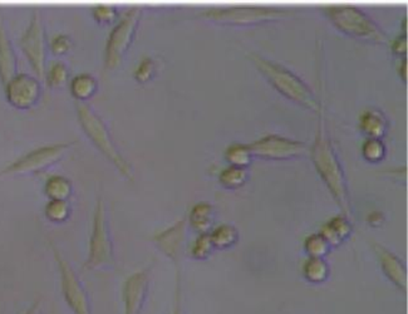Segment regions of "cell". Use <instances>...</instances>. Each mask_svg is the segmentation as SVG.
Here are the masks:
<instances>
[{"instance_id":"obj_35","label":"cell","mask_w":408,"mask_h":314,"mask_svg":"<svg viewBox=\"0 0 408 314\" xmlns=\"http://www.w3.org/2000/svg\"><path fill=\"white\" fill-rule=\"evenodd\" d=\"M382 221H383L382 213H377V211H375V213H370V215H368V223H370V225H381Z\"/></svg>"},{"instance_id":"obj_1","label":"cell","mask_w":408,"mask_h":314,"mask_svg":"<svg viewBox=\"0 0 408 314\" xmlns=\"http://www.w3.org/2000/svg\"><path fill=\"white\" fill-rule=\"evenodd\" d=\"M312 159L327 188L346 215L351 214L347 181L342 165L333 149L331 140L320 131L312 147Z\"/></svg>"},{"instance_id":"obj_33","label":"cell","mask_w":408,"mask_h":314,"mask_svg":"<svg viewBox=\"0 0 408 314\" xmlns=\"http://www.w3.org/2000/svg\"><path fill=\"white\" fill-rule=\"evenodd\" d=\"M117 11L115 6H98L94 8V17L100 23H110L116 18Z\"/></svg>"},{"instance_id":"obj_11","label":"cell","mask_w":408,"mask_h":314,"mask_svg":"<svg viewBox=\"0 0 408 314\" xmlns=\"http://www.w3.org/2000/svg\"><path fill=\"white\" fill-rule=\"evenodd\" d=\"M249 149L253 156L268 160H289L300 157L308 152V146L304 142L294 141L292 138H281L279 135H268L260 138Z\"/></svg>"},{"instance_id":"obj_32","label":"cell","mask_w":408,"mask_h":314,"mask_svg":"<svg viewBox=\"0 0 408 314\" xmlns=\"http://www.w3.org/2000/svg\"><path fill=\"white\" fill-rule=\"evenodd\" d=\"M72 47V40L67 34H57L50 42V50L55 55H64Z\"/></svg>"},{"instance_id":"obj_26","label":"cell","mask_w":408,"mask_h":314,"mask_svg":"<svg viewBox=\"0 0 408 314\" xmlns=\"http://www.w3.org/2000/svg\"><path fill=\"white\" fill-rule=\"evenodd\" d=\"M225 157L230 165L246 169V166L251 162L253 155L249 145L232 144L225 151Z\"/></svg>"},{"instance_id":"obj_18","label":"cell","mask_w":408,"mask_h":314,"mask_svg":"<svg viewBox=\"0 0 408 314\" xmlns=\"http://www.w3.org/2000/svg\"><path fill=\"white\" fill-rule=\"evenodd\" d=\"M361 128L370 138H380L381 140L387 133L388 121L381 111L370 108L364 111L361 116Z\"/></svg>"},{"instance_id":"obj_14","label":"cell","mask_w":408,"mask_h":314,"mask_svg":"<svg viewBox=\"0 0 408 314\" xmlns=\"http://www.w3.org/2000/svg\"><path fill=\"white\" fill-rule=\"evenodd\" d=\"M154 242L156 247L167 258H170L175 265H180L186 242V221L183 219L178 220L164 232H159L154 237Z\"/></svg>"},{"instance_id":"obj_22","label":"cell","mask_w":408,"mask_h":314,"mask_svg":"<svg viewBox=\"0 0 408 314\" xmlns=\"http://www.w3.org/2000/svg\"><path fill=\"white\" fill-rule=\"evenodd\" d=\"M215 249H227L235 245L239 239L237 228L232 224H221L209 232Z\"/></svg>"},{"instance_id":"obj_29","label":"cell","mask_w":408,"mask_h":314,"mask_svg":"<svg viewBox=\"0 0 408 314\" xmlns=\"http://www.w3.org/2000/svg\"><path fill=\"white\" fill-rule=\"evenodd\" d=\"M362 154L370 162H380L386 156V146L380 138H368L362 147Z\"/></svg>"},{"instance_id":"obj_19","label":"cell","mask_w":408,"mask_h":314,"mask_svg":"<svg viewBox=\"0 0 408 314\" xmlns=\"http://www.w3.org/2000/svg\"><path fill=\"white\" fill-rule=\"evenodd\" d=\"M352 232V226L346 216H334L323 226L320 234L329 242V245H339L344 242Z\"/></svg>"},{"instance_id":"obj_13","label":"cell","mask_w":408,"mask_h":314,"mask_svg":"<svg viewBox=\"0 0 408 314\" xmlns=\"http://www.w3.org/2000/svg\"><path fill=\"white\" fill-rule=\"evenodd\" d=\"M149 288V270H140L128 276L122 287L125 314H141Z\"/></svg>"},{"instance_id":"obj_38","label":"cell","mask_w":408,"mask_h":314,"mask_svg":"<svg viewBox=\"0 0 408 314\" xmlns=\"http://www.w3.org/2000/svg\"><path fill=\"white\" fill-rule=\"evenodd\" d=\"M400 74H401V77L403 78V81L406 82V81H407V61H406V60H403V61L401 62Z\"/></svg>"},{"instance_id":"obj_34","label":"cell","mask_w":408,"mask_h":314,"mask_svg":"<svg viewBox=\"0 0 408 314\" xmlns=\"http://www.w3.org/2000/svg\"><path fill=\"white\" fill-rule=\"evenodd\" d=\"M392 50L396 55H406L407 53V38L406 34H401L398 38L395 39L392 43Z\"/></svg>"},{"instance_id":"obj_7","label":"cell","mask_w":408,"mask_h":314,"mask_svg":"<svg viewBox=\"0 0 408 314\" xmlns=\"http://www.w3.org/2000/svg\"><path fill=\"white\" fill-rule=\"evenodd\" d=\"M50 248L60 270L62 297L64 299L67 307L73 314H94L89 292L86 291L76 270L73 269L71 263L62 255L55 242H50Z\"/></svg>"},{"instance_id":"obj_36","label":"cell","mask_w":408,"mask_h":314,"mask_svg":"<svg viewBox=\"0 0 408 314\" xmlns=\"http://www.w3.org/2000/svg\"><path fill=\"white\" fill-rule=\"evenodd\" d=\"M172 314H182L181 309V289H180V279L177 281L176 303Z\"/></svg>"},{"instance_id":"obj_21","label":"cell","mask_w":408,"mask_h":314,"mask_svg":"<svg viewBox=\"0 0 408 314\" xmlns=\"http://www.w3.org/2000/svg\"><path fill=\"white\" fill-rule=\"evenodd\" d=\"M98 81L89 73H81L73 78L72 82L69 84V89L73 97L77 99L78 102H83L86 99H89L97 91Z\"/></svg>"},{"instance_id":"obj_2","label":"cell","mask_w":408,"mask_h":314,"mask_svg":"<svg viewBox=\"0 0 408 314\" xmlns=\"http://www.w3.org/2000/svg\"><path fill=\"white\" fill-rule=\"evenodd\" d=\"M250 58L254 62L255 66L258 67L261 74L283 96L309 110H319V103L315 99L313 91L309 89L302 78L294 74L285 67L280 66L276 62L269 61L261 55H251Z\"/></svg>"},{"instance_id":"obj_3","label":"cell","mask_w":408,"mask_h":314,"mask_svg":"<svg viewBox=\"0 0 408 314\" xmlns=\"http://www.w3.org/2000/svg\"><path fill=\"white\" fill-rule=\"evenodd\" d=\"M77 113L83 131L94 142V146L116 166L123 176L132 181V167L120 152L113 138L110 136L108 127L106 126L105 121L101 118L100 115L91 106L86 105L83 102H78Z\"/></svg>"},{"instance_id":"obj_24","label":"cell","mask_w":408,"mask_h":314,"mask_svg":"<svg viewBox=\"0 0 408 314\" xmlns=\"http://www.w3.org/2000/svg\"><path fill=\"white\" fill-rule=\"evenodd\" d=\"M219 180L224 188L230 189V190L242 188L248 180V170L245 167H239V166H227L221 171Z\"/></svg>"},{"instance_id":"obj_10","label":"cell","mask_w":408,"mask_h":314,"mask_svg":"<svg viewBox=\"0 0 408 314\" xmlns=\"http://www.w3.org/2000/svg\"><path fill=\"white\" fill-rule=\"evenodd\" d=\"M21 48L26 55L30 66L40 78L45 74V30L40 13L35 11L32 16L27 30L21 38Z\"/></svg>"},{"instance_id":"obj_15","label":"cell","mask_w":408,"mask_h":314,"mask_svg":"<svg viewBox=\"0 0 408 314\" xmlns=\"http://www.w3.org/2000/svg\"><path fill=\"white\" fill-rule=\"evenodd\" d=\"M375 253L381 263L382 270L387 278L403 292L407 289V270L403 265L401 259L388 249L382 247L380 244L375 245Z\"/></svg>"},{"instance_id":"obj_27","label":"cell","mask_w":408,"mask_h":314,"mask_svg":"<svg viewBox=\"0 0 408 314\" xmlns=\"http://www.w3.org/2000/svg\"><path fill=\"white\" fill-rule=\"evenodd\" d=\"M329 242H327L322 234H312L304 242V249L310 258H323L329 252Z\"/></svg>"},{"instance_id":"obj_20","label":"cell","mask_w":408,"mask_h":314,"mask_svg":"<svg viewBox=\"0 0 408 314\" xmlns=\"http://www.w3.org/2000/svg\"><path fill=\"white\" fill-rule=\"evenodd\" d=\"M45 194L50 200H66L68 201L73 194V184L63 175H50L45 184Z\"/></svg>"},{"instance_id":"obj_5","label":"cell","mask_w":408,"mask_h":314,"mask_svg":"<svg viewBox=\"0 0 408 314\" xmlns=\"http://www.w3.org/2000/svg\"><path fill=\"white\" fill-rule=\"evenodd\" d=\"M115 265V248L110 237L105 203L100 198L94 208L92 232L89 237V258L86 267L89 269H107Z\"/></svg>"},{"instance_id":"obj_6","label":"cell","mask_w":408,"mask_h":314,"mask_svg":"<svg viewBox=\"0 0 408 314\" xmlns=\"http://www.w3.org/2000/svg\"><path fill=\"white\" fill-rule=\"evenodd\" d=\"M292 16V11L276 6H229L214 8L200 14L199 18L227 26H249L271 22Z\"/></svg>"},{"instance_id":"obj_23","label":"cell","mask_w":408,"mask_h":314,"mask_svg":"<svg viewBox=\"0 0 408 314\" xmlns=\"http://www.w3.org/2000/svg\"><path fill=\"white\" fill-rule=\"evenodd\" d=\"M303 273L307 281L319 284L328 279L329 267L323 258H309L304 264Z\"/></svg>"},{"instance_id":"obj_30","label":"cell","mask_w":408,"mask_h":314,"mask_svg":"<svg viewBox=\"0 0 408 314\" xmlns=\"http://www.w3.org/2000/svg\"><path fill=\"white\" fill-rule=\"evenodd\" d=\"M47 83L50 87H61L68 79V68L61 61L53 62L47 71Z\"/></svg>"},{"instance_id":"obj_16","label":"cell","mask_w":408,"mask_h":314,"mask_svg":"<svg viewBox=\"0 0 408 314\" xmlns=\"http://www.w3.org/2000/svg\"><path fill=\"white\" fill-rule=\"evenodd\" d=\"M18 58L4 23L0 21V82L3 86L17 76Z\"/></svg>"},{"instance_id":"obj_31","label":"cell","mask_w":408,"mask_h":314,"mask_svg":"<svg viewBox=\"0 0 408 314\" xmlns=\"http://www.w3.org/2000/svg\"><path fill=\"white\" fill-rule=\"evenodd\" d=\"M154 73V62L149 57H144L142 61L140 62L136 71H135V77L138 82L144 83L151 79Z\"/></svg>"},{"instance_id":"obj_25","label":"cell","mask_w":408,"mask_h":314,"mask_svg":"<svg viewBox=\"0 0 408 314\" xmlns=\"http://www.w3.org/2000/svg\"><path fill=\"white\" fill-rule=\"evenodd\" d=\"M45 218L52 223L61 224L72 214L69 201L66 200H50L45 208Z\"/></svg>"},{"instance_id":"obj_12","label":"cell","mask_w":408,"mask_h":314,"mask_svg":"<svg viewBox=\"0 0 408 314\" xmlns=\"http://www.w3.org/2000/svg\"><path fill=\"white\" fill-rule=\"evenodd\" d=\"M8 102L18 110H28L33 107L42 94V86L37 78L27 74L18 73L4 86Z\"/></svg>"},{"instance_id":"obj_37","label":"cell","mask_w":408,"mask_h":314,"mask_svg":"<svg viewBox=\"0 0 408 314\" xmlns=\"http://www.w3.org/2000/svg\"><path fill=\"white\" fill-rule=\"evenodd\" d=\"M42 313V301L37 299L35 302L32 303V305L26 310L24 314H40Z\"/></svg>"},{"instance_id":"obj_9","label":"cell","mask_w":408,"mask_h":314,"mask_svg":"<svg viewBox=\"0 0 408 314\" xmlns=\"http://www.w3.org/2000/svg\"><path fill=\"white\" fill-rule=\"evenodd\" d=\"M141 14L142 9L140 6H133L110 30L106 45L105 62L107 68L112 69L120 66L123 57L132 45Z\"/></svg>"},{"instance_id":"obj_28","label":"cell","mask_w":408,"mask_h":314,"mask_svg":"<svg viewBox=\"0 0 408 314\" xmlns=\"http://www.w3.org/2000/svg\"><path fill=\"white\" fill-rule=\"evenodd\" d=\"M214 249L215 248L211 242L209 232L199 234V237L195 239V242H193V245L190 248V254H191L193 259H208L211 253L214 252Z\"/></svg>"},{"instance_id":"obj_8","label":"cell","mask_w":408,"mask_h":314,"mask_svg":"<svg viewBox=\"0 0 408 314\" xmlns=\"http://www.w3.org/2000/svg\"><path fill=\"white\" fill-rule=\"evenodd\" d=\"M73 144H76V141L45 145L38 149L32 150L28 154L21 156L18 160L6 166L0 171V176L39 174L61 160L67 151L72 147Z\"/></svg>"},{"instance_id":"obj_4","label":"cell","mask_w":408,"mask_h":314,"mask_svg":"<svg viewBox=\"0 0 408 314\" xmlns=\"http://www.w3.org/2000/svg\"><path fill=\"white\" fill-rule=\"evenodd\" d=\"M326 11L331 22L349 37L370 43H386V33L357 6H332Z\"/></svg>"},{"instance_id":"obj_17","label":"cell","mask_w":408,"mask_h":314,"mask_svg":"<svg viewBox=\"0 0 408 314\" xmlns=\"http://www.w3.org/2000/svg\"><path fill=\"white\" fill-rule=\"evenodd\" d=\"M214 216H215L214 206L206 201H201L193 205L188 215V223L198 234H206L210 232L212 226Z\"/></svg>"}]
</instances>
